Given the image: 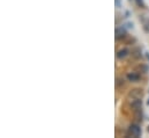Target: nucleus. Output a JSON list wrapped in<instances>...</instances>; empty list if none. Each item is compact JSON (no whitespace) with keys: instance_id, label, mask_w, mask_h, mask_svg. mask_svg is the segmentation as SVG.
Segmentation results:
<instances>
[{"instance_id":"nucleus-1","label":"nucleus","mask_w":149,"mask_h":138,"mask_svg":"<svg viewBox=\"0 0 149 138\" xmlns=\"http://www.w3.org/2000/svg\"><path fill=\"white\" fill-rule=\"evenodd\" d=\"M141 128L138 125V124H131L130 125V128H128V132H127V135L126 136H128V137H140L141 136Z\"/></svg>"},{"instance_id":"nucleus-2","label":"nucleus","mask_w":149,"mask_h":138,"mask_svg":"<svg viewBox=\"0 0 149 138\" xmlns=\"http://www.w3.org/2000/svg\"><path fill=\"white\" fill-rule=\"evenodd\" d=\"M126 78H127V80L131 81V82H138V81L141 79L139 72H130V73H127Z\"/></svg>"},{"instance_id":"nucleus-3","label":"nucleus","mask_w":149,"mask_h":138,"mask_svg":"<svg viewBox=\"0 0 149 138\" xmlns=\"http://www.w3.org/2000/svg\"><path fill=\"white\" fill-rule=\"evenodd\" d=\"M142 89L140 88H134L132 89L130 93H128V96L132 98V99H139V98H142Z\"/></svg>"},{"instance_id":"nucleus-4","label":"nucleus","mask_w":149,"mask_h":138,"mask_svg":"<svg viewBox=\"0 0 149 138\" xmlns=\"http://www.w3.org/2000/svg\"><path fill=\"white\" fill-rule=\"evenodd\" d=\"M131 107H132L133 110L141 109V108H142V100H141V98H139V99H132Z\"/></svg>"},{"instance_id":"nucleus-5","label":"nucleus","mask_w":149,"mask_h":138,"mask_svg":"<svg viewBox=\"0 0 149 138\" xmlns=\"http://www.w3.org/2000/svg\"><path fill=\"white\" fill-rule=\"evenodd\" d=\"M128 54H130V50H128L127 48L120 49V50H118V52H117V58H118V59H124V58H126V57L128 56Z\"/></svg>"},{"instance_id":"nucleus-6","label":"nucleus","mask_w":149,"mask_h":138,"mask_svg":"<svg viewBox=\"0 0 149 138\" xmlns=\"http://www.w3.org/2000/svg\"><path fill=\"white\" fill-rule=\"evenodd\" d=\"M126 30L125 28L120 27V28H117L116 29V39H123L124 37H126Z\"/></svg>"},{"instance_id":"nucleus-7","label":"nucleus","mask_w":149,"mask_h":138,"mask_svg":"<svg viewBox=\"0 0 149 138\" xmlns=\"http://www.w3.org/2000/svg\"><path fill=\"white\" fill-rule=\"evenodd\" d=\"M135 71L139 72V73H147L149 71V68L147 65H145V64H140V65H138L135 68Z\"/></svg>"},{"instance_id":"nucleus-8","label":"nucleus","mask_w":149,"mask_h":138,"mask_svg":"<svg viewBox=\"0 0 149 138\" xmlns=\"http://www.w3.org/2000/svg\"><path fill=\"white\" fill-rule=\"evenodd\" d=\"M135 111V118L138 121H142V117H143V114H142V110L141 109H138V110H134Z\"/></svg>"},{"instance_id":"nucleus-9","label":"nucleus","mask_w":149,"mask_h":138,"mask_svg":"<svg viewBox=\"0 0 149 138\" xmlns=\"http://www.w3.org/2000/svg\"><path fill=\"white\" fill-rule=\"evenodd\" d=\"M135 2H136V5H138L139 7H141V8H146V5H145L143 0H135Z\"/></svg>"},{"instance_id":"nucleus-10","label":"nucleus","mask_w":149,"mask_h":138,"mask_svg":"<svg viewBox=\"0 0 149 138\" xmlns=\"http://www.w3.org/2000/svg\"><path fill=\"white\" fill-rule=\"evenodd\" d=\"M140 56H141V50L140 49H135L134 50V57L135 58H139Z\"/></svg>"},{"instance_id":"nucleus-11","label":"nucleus","mask_w":149,"mask_h":138,"mask_svg":"<svg viewBox=\"0 0 149 138\" xmlns=\"http://www.w3.org/2000/svg\"><path fill=\"white\" fill-rule=\"evenodd\" d=\"M116 85H117V87H119L120 85H123V86H124V79H123V78H118V79H117Z\"/></svg>"},{"instance_id":"nucleus-12","label":"nucleus","mask_w":149,"mask_h":138,"mask_svg":"<svg viewBox=\"0 0 149 138\" xmlns=\"http://www.w3.org/2000/svg\"><path fill=\"white\" fill-rule=\"evenodd\" d=\"M133 43H135V38H131V37H128L127 44H133Z\"/></svg>"},{"instance_id":"nucleus-13","label":"nucleus","mask_w":149,"mask_h":138,"mask_svg":"<svg viewBox=\"0 0 149 138\" xmlns=\"http://www.w3.org/2000/svg\"><path fill=\"white\" fill-rule=\"evenodd\" d=\"M116 7H120V0H116Z\"/></svg>"},{"instance_id":"nucleus-14","label":"nucleus","mask_w":149,"mask_h":138,"mask_svg":"<svg viewBox=\"0 0 149 138\" xmlns=\"http://www.w3.org/2000/svg\"><path fill=\"white\" fill-rule=\"evenodd\" d=\"M147 104H149V100H148V102H147Z\"/></svg>"},{"instance_id":"nucleus-15","label":"nucleus","mask_w":149,"mask_h":138,"mask_svg":"<svg viewBox=\"0 0 149 138\" xmlns=\"http://www.w3.org/2000/svg\"><path fill=\"white\" fill-rule=\"evenodd\" d=\"M148 132H149V127H148Z\"/></svg>"}]
</instances>
